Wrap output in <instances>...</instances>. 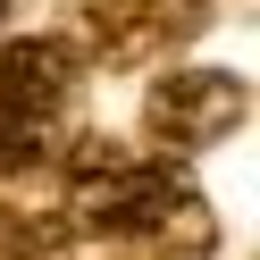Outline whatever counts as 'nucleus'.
<instances>
[{
    "mask_svg": "<svg viewBox=\"0 0 260 260\" xmlns=\"http://www.w3.org/2000/svg\"><path fill=\"white\" fill-rule=\"evenodd\" d=\"M185 168L168 151H126L109 135H84L68 151V226L76 235H109V243H135L143 226H159L176 202H185Z\"/></svg>",
    "mask_w": 260,
    "mask_h": 260,
    "instance_id": "nucleus-1",
    "label": "nucleus"
},
{
    "mask_svg": "<svg viewBox=\"0 0 260 260\" xmlns=\"http://www.w3.org/2000/svg\"><path fill=\"white\" fill-rule=\"evenodd\" d=\"M243 118H252V84L226 76V68H168V76H151V92H143V135H151L168 159L210 151V143L235 135Z\"/></svg>",
    "mask_w": 260,
    "mask_h": 260,
    "instance_id": "nucleus-2",
    "label": "nucleus"
},
{
    "mask_svg": "<svg viewBox=\"0 0 260 260\" xmlns=\"http://www.w3.org/2000/svg\"><path fill=\"white\" fill-rule=\"evenodd\" d=\"M176 34V17L159 0H84V42L92 59H143Z\"/></svg>",
    "mask_w": 260,
    "mask_h": 260,
    "instance_id": "nucleus-4",
    "label": "nucleus"
},
{
    "mask_svg": "<svg viewBox=\"0 0 260 260\" xmlns=\"http://www.w3.org/2000/svg\"><path fill=\"white\" fill-rule=\"evenodd\" d=\"M59 143H68L59 118H9V109H0V176H25V168H42V159H59Z\"/></svg>",
    "mask_w": 260,
    "mask_h": 260,
    "instance_id": "nucleus-6",
    "label": "nucleus"
},
{
    "mask_svg": "<svg viewBox=\"0 0 260 260\" xmlns=\"http://www.w3.org/2000/svg\"><path fill=\"white\" fill-rule=\"evenodd\" d=\"M59 243H68V218L0 202V260H59Z\"/></svg>",
    "mask_w": 260,
    "mask_h": 260,
    "instance_id": "nucleus-7",
    "label": "nucleus"
},
{
    "mask_svg": "<svg viewBox=\"0 0 260 260\" xmlns=\"http://www.w3.org/2000/svg\"><path fill=\"white\" fill-rule=\"evenodd\" d=\"M76 76H84V59H76L59 34H17L0 51V109H9V118H59L68 126Z\"/></svg>",
    "mask_w": 260,
    "mask_h": 260,
    "instance_id": "nucleus-3",
    "label": "nucleus"
},
{
    "mask_svg": "<svg viewBox=\"0 0 260 260\" xmlns=\"http://www.w3.org/2000/svg\"><path fill=\"white\" fill-rule=\"evenodd\" d=\"M126 252L135 260H210V210H202V193H185V202H176L159 226H143Z\"/></svg>",
    "mask_w": 260,
    "mask_h": 260,
    "instance_id": "nucleus-5",
    "label": "nucleus"
}]
</instances>
